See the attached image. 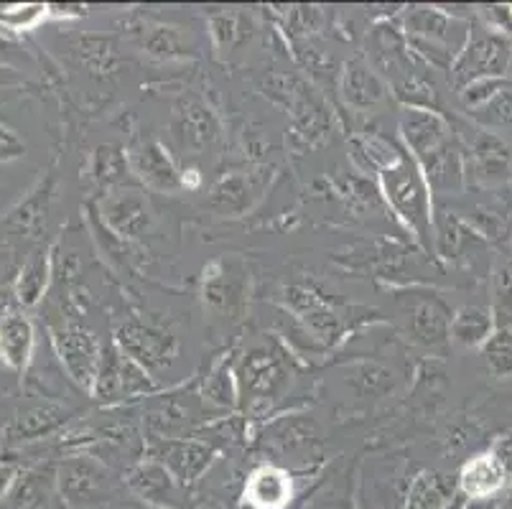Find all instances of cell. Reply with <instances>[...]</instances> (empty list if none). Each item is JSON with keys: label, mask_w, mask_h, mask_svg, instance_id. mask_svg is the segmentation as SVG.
<instances>
[{"label": "cell", "mask_w": 512, "mask_h": 509, "mask_svg": "<svg viewBox=\"0 0 512 509\" xmlns=\"http://www.w3.org/2000/svg\"><path fill=\"white\" fill-rule=\"evenodd\" d=\"M497 331L490 306H462L451 316V342L464 349H482Z\"/></svg>", "instance_id": "obj_26"}, {"label": "cell", "mask_w": 512, "mask_h": 509, "mask_svg": "<svg viewBox=\"0 0 512 509\" xmlns=\"http://www.w3.org/2000/svg\"><path fill=\"white\" fill-rule=\"evenodd\" d=\"M113 342L151 375L169 370L179 357V339L164 326L143 321L138 316L125 319L115 329Z\"/></svg>", "instance_id": "obj_6"}, {"label": "cell", "mask_w": 512, "mask_h": 509, "mask_svg": "<svg viewBox=\"0 0 512 509\" xmlns=\"http://www.w3.org/2000/svg\"><path fill=\"white\" fill-rule=\"evenodd\" d=\"M51 280V258L46 250L34 252V258L21 268L16 280V301L23 308H31L44 298Z\"/></svg>", "instance_id": "obj_29"}, {"label": "cell", "mask_w": 512, "mask_h": 509, "mask_svg": "<svg viewBox=\"0 0 512 509\" xmlns=\"http://www.w3.org/2000/svg\"><path fill=\"white\" fill-rule=\"evenodd\" d=\"M138 41H141V49L148 56H156V59H194L199 56L197 41L192 39V34H186L184 28L166 26V23H148L138 31Z\"/></svg>", "instance_id": "obj_24"}, {"label": "cell", "mask_w": 512, "mask_h": 509, "mask_svg": "<svg viewBox=\"0 0 512 509\" xmlns=\"http://www.w3.org/2000/svg\"><path fill=\"white\" fill-rule=\"evenodd\" d=\"M36 349L34 321L23 311H6L0 316V362L8 370L23 375L29 370Z\"/></svg>", "instance_id": "obj_22"}, {"label": "cell", "mask_w": 512, "mask_h": 509, "mask_svg": "<svg viewBox=\"0 0 512 509\" xmlns=\"http://www.w3.org/2000/svg\"><path fill=\"white\" fill-rule=\"evenodd\" d=\"M0 301H3V291H0Z\"/></svg>", "instance_id": "obj_51"}, {"label": "cell", "mask_w": 512, "mask_h": 509, "mask_svg": "<svg viewBox=\"0 0 512 509\" xmlns=\"http://www.w3.org/2000/svg\"><path fill=\"white\" fill-rule=\"evenodd\" d=\"M492 314L497 329L512 331V252L497 260L492 270Z\"/></svg>", "instance_id": "obj_31"}, {"label": "cell", "mask_w": 512, "mask_h": 509, "mask_svg": "<svg viewBox=\"0 0 512 509\" xmlns=\"http://www.w3.org/2000/svg\"><path fill=\"white\" fill-rule=\"evenodd\" d=\"M18 482V466L8 459L6 454H0V502L11 494V489Z\"/></svg>", "instance_id": "obj_41"}, {"label": "cell", "mask_w": 512, "mask_h": 509, "mask_svg": "<svg viewBox=\"0 0 512 509\" xmlns=\"http://www.w3.org/2000/svg\"><path fill=\"white\" fill-rule=\"evenodd\" d=\"M467 176L484 189H502L512 181V146L500 133L474 125L464 135Z\"/></svg>", "instance_id": "obj_8"}, {"label": "cell", "mask_w": 512, "mask_h": 509, "mask_svg": "<svg viewBox=\"0 0 512 509\" xmlns=\"http://www.w3.org/2000/svg\"><path fill=\"white\" fill-rule=\"evenodd\" d=\"M510 51L512 39L492 34L482 26L472 28L467 44H464V49L459 51L456 62L449 69L454 90H462V87L477 82V79H507Z\"/></svg>", "instance_id": "obj_3"}, {"label": "cell", "mask_w": 512, "mask_h": 509, "mask_svg": "<svg viewBox=\"0 0 512 509\" xmlns=\"http://www.w3.org/2000/svg\"><path fill=\"white\" fill-rule=\"evenodd\" d=\"M44 18H49V6L41 3H26V6H0V26L13 31H31L39 26Z\"/></svg>", "instance_id": "obj_35"}, {"label": "cell", "mask_w": 512, "mask_h": 509, "mask_svg": "<svg viewBox=\"0 0 512 509\" xmlns=\"http://www.w3.org/2000/svg\"><path fill=\"white\" fill-rule=\"evenodd\" d=\"M235 375L242 392H250L255 400H265L286 382V362L273 349L255 347L242 357L235 367Z\"/></svg>", "instance_id": "obj_17"}, {"label": "cell", "mask_w": 512, "mask_h": 509, "mask_svg": "<svg viewBox=\"0 0 512 509\" xmlns=\"http://www.w3.org/2000/svg\"><path fill=\"white\" fill-rule=\"evenodd\" d=\"M293 476L276 464H260L245 479L240 502L253 509H286L293 502Z\"/></svg>", "instance_id": "obj_19"}, {"label": "cell", "mask_w": 512, "mask_h": 509, "mask_svg": "<svg viewBox=\"0 0 512 509\" xmlns=\"http://www.w3.org/2000/svg\"><path fill=\"white\" fill-rule=\"evenodd\" d=\"M77 54L79 59H82V64L95 69V72H107V69L113 67V59H115L113 44L105 39H95V36L79 41Z\"/></svg>", "instance_id": "obj_36"}, {"label": "cell", "mask_w": 512, "mask_h": 509, "mask_svg": "<svg viewBox=\"0 0 512 509\" xmlns=\"http://www.w3.org/2000/svg\"><path fill=\"white\" fill-rule=\"evenodd\" d=\"M237 395H240V387H237L235 364H232L230 359H220V362L209 370L207 380H204V403L214 405V408L220 410H232L237 405Z\"/></svg>", "instance_id": "obj_30"}, {"label": "cell", "mask_w": 512, "mask_h": 509, "mask_svg": "<svg viewBox=\"0 0 512 509\" xmlns=\"http://www.w3.org/2000/svg\"><path fill=\"white\" fill-rule=\"evenodd\" d=\"M171 133L181 151H186L189 156H199L217 143L220 123L202 100H184L174 107Z\"/></svg>", "instance_id": "obj_15"}, {"label": "cell", "mask_w": 512, "mask_h": 509, "mask_svg": "<svg viewBox=\"0 0 512 509\" xmlns=\"http://www.w3.org/2000/svg\"><path fill=\"white\" fill-rule=\"evenodd\" d=\"M51 344L69 380L92 395L102 359V344L97 342V336L85 324L69 319L51 329Z\"/></svg>", "instance_id": "obj_7"}, {"label": "cell", "mask_w": 512, "mask_h": 509, "mask_svg": "<svg viewBox=\"0 0 512 509\" xmlns=\"http://www.w3.org/2000/svg\"><path fill=\"white\" fill-rule=\"evenodd\" d=\"M199 184H202V176H199L197 168L181 171V189H199Z\"/></svg>", "instance_id": "obj_45"}, {"label": "cell", "mask_w": 512, "mask_h": 509, "mask_svg": "<svg viewBox=\"0 0 512 509\" xmlns=\"http://www.w3.org/2000/svg\"><path fill=\"white\" fill-rule=\"evenodd\" d=\"M207 23L214 49L220 54H235L253 39V16L242 11V8H222V11L209 13Z\"/></svg>", "instance_id": "obj_25"}, {"label": "cell", "mask_w": 512, "mask_h": 509, "mask_svg": "<svg viewBox=\"0 0 512 509\" xmlns=\"http://www.w3.org/2000/svg\"><path fill=\"white\" fill-rule=\"evenodd\" d=\"M125 158H128L130 174L146 189L158 191V194H174L181 189V171L164 143L153 138L138 140L136 146L128 148Z\"/></svg>", "instance_id": "obj_13"}, {"label": "cell", "mask_w": 512, "mask_h": 509, "mask_svg": "<svg viewBox=\"0 0 512 509\" xmlns=\"http://www.w3.org/2000/svg\"><path fill=\"white\" fill-rule=\"evenodd\" d=\"M469 118L477 128L484 130H505L512 128V90L510 87H502L490 102H484L477 110H469Z\"/></svg>", "instance_id": "obj_33"}, {"label": "cell", "mask_w": 512, "mask_h": 509, "mask_svg": "<svg viewBox=\"0 0 512 509\" xmlns=\"http://www.w3.org/2000/svg\"><path fill=\"white\" fill-rule=\"evenodd\" d=\"M451 311L439 298H426L411 308V336L428 349H444L451 342Z\"/></svg>", "instance_id": "obj_23"}, {"label": "cell", "mask_w": 512, "mask_h": 509, "mask_svg": "<svg viewBox=\"0 0 512 509\" xmlns=\"http://www.w3.org/2000/svg\"><path fill=\"white\" fill-rule=\"evenodd\" d=\"M482 359L487 364V370H490L492 377L497 380H507L512 377V331L510 329H497L492 334V339L484 344L482 349Z\"/></svg>", "instance_id": "obj_34"}, {"label": "cell", "mask_w": 512, "mask_h": 509, "mask_svg": "<svg viewBox=\"0 0 512 509\" xmlns=\"http://www.w3.org/2000/svg\"><path fill=\"white\" fill-rule=\"evenodd\" d=\"M57 489L69 509H102L115 494V479L97 456H72L57 469Z\"/></svg>", "instance_id": "obj_4"}, {"label": "cell", "mask_w": 512, "mask_h": 509, "mask_svg": "<svg viewBox=\"0 0 512 509\" xmlns=\"http://www.w3.org/2000/svg\"><path fill=\"white\" fill-rule=\"evenodd\" d=\"M428 189L434 196H456L467 189V161L462 143L451 135L436 151L418 158Z\"/></svg>", "instance_id": "obj_14"}, {"label": "cell", "mask_w": 512, "mask_h": 509, "mask_svg": "<svg viewBox=\"0 0 512 509\" xmlns=\"http://www.w3.org/2000/svg\"><path fill=\"white\" fill-rule=\"evenodd\" d=\"M97 217L110 235L123 242L146 237L156 219L148 196L136 186H118L113 191H105L97 207Z\"/></svg>", "instance_id": "obj_9"}, {"label": "cell", "mask_w": 512, "mask_h": 509, "mask_svg": "<svg viewBox=\"0 0 512 509\" xmlns=\"http://www.w3.org/2000/svg\"><path fill=\"white\" fill-rule=\"evenodd\" d=\"M143 509H158V507H148V504H146V507H143Z\"/></svg>", "instance_id": "obj_50"}, {"label": "cell", "mask_w": 512, "mask_h": 509, "mask_svg": "<svg viewBox=\"0 0 512 509\" xmlns=\"http://www.w3.org/2000/svg\"><path fill=\"white\" fill-rule=\"evenodd\" d=\"M344 499H347V497H337L334 492H329L327 497L319 499V502H316L311 509H349V504L344 502Z\"/></svg>", "instance_id": "obj_44"}, {"label": "cell", "mask_w": 512, "mask_h": 509, "mask_svg": "<svg viewBox=\"0 0 512 509\" xmlns=\"http://www.w3.org/2000/svg\"><path fill=\"white\" fill-rule=\"evenodd\" d=\"M26 153V146H23V140L18 138L13 130H8L6 125H0V163L16 161Z\"/></svg>", "instance_id": "obj_40"}, {"label": "cell", "mask_w": 512, "mask_h": 509, "mask_svg": "<svg viewBox=\"0 0 512 509\" xmlns=\"http://www.w3.org/2000/svg\"><path fill=\"white\" fill-rule=\"evenodd\" d=\"M380 189L395 217L406 224L416 240L434 252V194L423 179L421 166L408 151L380 171Z\"/></svg>", "instance_id": "obj_1"}, {"label": "cell", "mask_w": 512, "mask_h": 509, "mask_svg": "<svg viewBox=\"0 0 512 509\" xmlns=\"http://www.w3.org/2000/svg\"><path fill=\"white\" fill-rule=\"evenodd\" d=\"M467 509H484V504H467Z\"/></svg>", "instance_id": "obj_49"}, {"label": "cell", "mask_w": 512, "mask_h": 509, "mask_svg": "<svg viewBox=\"0 0 512 509\" xmlns=\"http://www.w3.org/2000/svg\"><path fill=\"white\" fill-rule=\"evenodd\" d=\"M255 196H258V186H255L253 176L230 174L214 186L209 204H212L214 212L225 214V217H237L245 209H250Z\"/></svg>", "instance_id": "obj_28"}, {"label": "cell", "mask_w": 512, "mask_h": 509, "mask_svg": "<svg viewBox=\"0 0 512 509\" xmlns=\"http://www.w3.org/2000/svg\"><path fill=\"white\" fill-rule=\"evenodd\" d=\"M502 87H507V79H477V82L467 84L462 90H456V97L467 110H477L484 102H490Z\"/></svg>", "instance_id": "obj_37"}, {"label": "cell", "mask_w": 512, "mask_h": 509, "mask_svg": "<svg viewBox=\"0 0 512 509\" xmlns=\"http://www.w3.org/2000/svg\"><path fill=\"white\" fill-rule=\"evenodd\" d=\"M487 448H490L492 454L500 459V464L505 466V469L510 471V476H512V431L500 433V436L492 438V443Z\"/></svg>", "instance_id": "obj_42"}, {"label": "cell", "mask_w": 512, "mask_h": 509, "mask_svg": "<svg viewBox=\"0 0 512 509\" xmlns=\"http://www.w3.org/2000/svg\"><path fill=\"white\" fill-rule=\"evenodd\" d=\"M467 504H469V502H467V499L462 497V494H456V497L451 499V502L446 504L444 509H467Z\"/></svg>", "instance_id": "obj_46"}, {"label": "cell", "mask_w": 512, "mask_h": 509, "mask_svg": "<svg viewBox=\"0 0 512 509\" xmlns=\"http://www.w3.org/2000/svg\"><path fill=\"white\" fill-rule=\"evenodd\" d=\"M245 293H248L245 270L235 260H217L204 270V306L217 316L240 319L242 308H245Z\"/></svg>", "instance_id": "obj_11"}, {"label": "cell", "mask_w": 512, "mask_h": 509, "mask_svg": "<svg viewBox=\"0 0 512 509\" xmlns=\"http://www.w3.org/2000/svg\"><path fill=\"white\" fill-rule=\"evenodd\" d=\"M400 138L413 158H423L436 151L441 143L451 138L449 120L439 110H421V107H403L398 120Z\"/></svg>", "instance_id": "obj_18"}, {"label": "cell", "mask_w": 512, "mask_h": 509, "mask_svg": "<svg viewBox=\"0 0 512 509\" xmlns=\"http://www.w3.org/2000/svg\"><path fill=\"white\" fill-rule=\"evenodd\" d=\"M146 456L158 461L179 487L199 482L217 459V448L199 438H146Z\"/></svg>", "instance_id": "obj_10"}, {"label": "cell", "mask_w": 512, "mask_h": 509, "mask_svg": "<svg viewBox=\"0 0 512 509\" xmlns=\"http://www.w3.org/2000/svg\"><path fill=\"white\" fill-rule=\"evenodd\" d=\"M477 18L482 21V28L512 39V6H479Z\"/></svg>", "instance_id": "obj_38"}, {"label": "cell", "mask_w": 512, "mask_h": 509, "mask_svg": "<svg viewBox=\"0 0 512 509\" xmlns=\"http://www.w3.org/2000/svg\"><path fill=\"white\" fill-rule=\"evenodd\" d=\"M456 479L441 471H421L408 484L400 509H444L456 497Z\"/></svg>", "instance_id": "obj_27"}, {"label": "cell", "mask_w": 512, "mask_h": 509, "mask_svg": "<svg viewBox=\"0 0 512 509\" xmlns=\"http://www.w3.org/2000/svg\"><path fill=\"white\" fill-rule=\"evenodd\" d=\"M507 79H512V51H510V67H507Z\"/></svg>", "instance_id": "obj_47"}, {"label": "cell", "mask_w": 512, "mask_h": 509, "mask_svg": "<svg viewBox=\"0 0 512 509\" xmlns=\"http://www.w3.org/2000/svg\"><path fill=\"white\" fill-rule=\"evenodd\" d=\"M130 174L128 158L118 146H100L95 153V166H92V176L100 186L107 191L125 186V176Z\"/></svg>", "instance_id": "obj_32"}, {"label": "cell", "mask_w": 512, "mask_h": 509, "mask_svg": "<svg viewBox=\"0 0 512 509\" xmlns=\"http://www.w3.org/2000/svg\"><path fill=\"white\" fill-rule=\"evenodd\" d=\"M23 84H29L26 74L11 67H0V90H13V87H23Z\"/></svg>", "instance_id": "obj_43"}, {"label": "cell", "mask_w": 512, "mask_h": 509, "mask_svg": "<svg viewBox=\"0 0 512 509\" xmlns=\"http://www.w3.org/2000/svg\"><path fill=\"white\" fill-rule=\"evenodd\" d=\"M339 92H342L347 107H352L355 112H372L385 102L388 84L370 67L367 59L357 56L344 64L342 77H339Z\"/></svg>", "instance_id": "obj_20"}, {"label": "cell", "mask_w": 512, "mask_h": 509, "mask_svg": "<svg viewBox=\"0 0 512 509\" xmlns=\"http://www.w3.org/2000/svg\"><path fill=\"white\" fill-rule=\"evenodd\" d=\"M69 418H72V410L54 403V400L34 403L29 408H23L21 413H16V418L0 431V441H3V446H23V443L44 441L51 433H57Z\"/></svg>", "instance_id": "obj_16"}, {"label": "cell", "mask_w": 512, "mask_h": 509, "mask_svg": "<svg viewBox=\"0 0 512 509\" xmlns=\"http://www.w3.org/2000/svg\"><path fill=\"white\" fill-rule=\"evenodd\" d=\"M492 509H512V504H495Z\"/></svg>", "instance_id": "obj_48"}, {"label": "cell", "mask_w": 512, "mask_h": 509, "mask_svg": "<svg viewBox=\"0 0 512 509\" xmlns=\"http://www.w3.org/2000/svg\"><path fill=\"white\" fill-rule=\"evenodd\" d=\"M507 489H512L510 471L500 464V459L490 448H484L472 459L464 461L459 476H456V492L469 504H487Z\"/></svg>", "instance_id": "obj_12"}, {"label": "cell", "mask_w": 512, "mask_h": 509, "mask_svg": "<svg viewBox=\"0 0 512 509\" xmlns=\"http://www.w3.org/2000/svg\"><path fill=\"white\" fill-rule=\"evenodd\" d=\"M156 392V377L143 370L138 362H133L118 344L113 342L102 347L100 370H97L95 387H92V398L105 405H115L133 398L156 395Z\"/></svg>", "instance_id": "obj_5"}, {"label": "cell", "mask_w": 512, "mask_h": 509, "mask_svg": "<svg viewBox=\"0 0 512 509\" xmlns=\"http://www.w3.org/2000/svg\"><path fill=\"white\" fill-rule=\"evenodd\" d=\"M125 484L143 504L158 509H171L174 507L176 492H179V484H176L174 476L158 464V461L143 456L138 464L130 466L125 471Z\"/></svg>", "instance_id": "obj_21"}, {"label": "cell", "mask_w": 512, "mask_h": 509, "mask_svg": "<svg viewBox=\"0 0 512 509\" xmlns=\"http://www.w3.org/2000/svg\"><path fill=\"white\" fill-rule=\"evenodd\" d=\"M29 62H31V56L26 54V49H23V46L18 44L8 31L0 28V67H11V69H18V72H23L21 67Z\"/></svg>", "instance_id": "obj_39"}, {"label": "cell", "mask_w": 512, "mask_h": 509, "mask_svg": "<svg viewBox=\"0 0 512 509\" xmlns=\"http://www.w3.org/2000/svg\"><path fill=\"white\" fill-rule=\"evenodd\" d=\"M472 26L444 6H411L403 11V34L418 59L449 72Z\"/></svg>", "instance_id": "obj_2"}]
</instances>
